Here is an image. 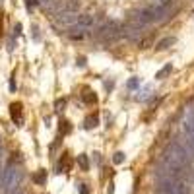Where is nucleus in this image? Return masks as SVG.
<instances>
[{"mask_svg": "<svg viewBox=\"0 0 194 194\" xmlns=\"http://www.w3.org/2000/svg\"><path fill=\"white\" fill-rule=\"evenodd\" d=\"M21 183V171L16 163H8L2 169V177H0V188L6 194H12L18 190V186Z\"/></svg>", "mask_w": 194, "mask_h": 194, "instance_id": "1", "label": "nucleus"}, {"mask_svg": "<svg viewBox=\"0 0 194 194\" xmlns=\"http://www.w3.org/2000/svg\"><path fill=\"white\" fill-rule=\"evenodd\" d=\"M123 29H124V25L120 24V21L109 19V21H105L101 27H97V31L93 35H95L97 39H103V41H114L123 35Z\"/></svg>", "mask_w": 194, "mask_h": 194, "instance_id": "2", "label": "nucleus"}, {"mask_svg": "<svg viewBox=\"0 0 194 194\" xmlns=\"http://www.w3.org/2000/svg\"><path fill=\"white\" fill-rule=\"evenodd\" d=\"M97 25V16H91V14H82L78 16V21L70 27V31H88L93 29Z\"/></svg>", "mask_w": 194, "mask_h": 194, "instance_id": "3", "label": "nucleus"}, {"mask_svg": "<svg viewBox=\"0 0 194 194\" xmlns=\"http://www.w3.org/2000/svg\"><path fill=\"white\" fill-rule=\"evenodd\" d=\"M10 117L16 123V126H24V105L19 101H14L10 105Z\"/></svg>", "mask_w": 194, "mask_h": 194, "instance_id": "4", "label": "nucleus"}, {"mask_svg": "<svg viewBox=\"0 0 194 194\" xmlns=\"http://www.w3.org/2000/svg\"><path fill=\"white\" fill-rule=\"evenodd\" d=\"M76 21H78V14H74V12H60V14H56V24L58 25L72 27Z\"/></svg>", "mask_w": 194, "mask_h": 194, "instance_id": "5", "label": "nucleus"}, {"mask_svg": "<svg viewBox=\"0 0 194 194\" xmlns=\"http://www.w3.org/2000/svg\"><path fill=\"white\" fill-rule=\"evenodd\" d=\"M72 167V161L68 153H62V157L58 159V163H56V173H68V169Z\"/></svg>", "mask_w": 194, "mask_h": 194, "instance_id": "6", "label": "nucleus"}, {"mask_svg": "<svg viewBox=\"0 0 194 194\" xmlns=\"http://www.w3.org/2000/svg\"><path fill=\"white\" fill-rule=\"evenodd\" d=\"M31 179H33V183H35V184H39V186L47 184V171H45V169H39Z\"/></svg>", "mask_w": 194, "mask_h": 194, "instance_id": "7", "label": "nucleus"}, {"mask_svg": "<svg viewBox=\"0 0 194 194\" xmlns=\"http://www.w3.org/2000/svg\"><path fill=\"white\" fill-rule=\"evenodd\" d=\"M175 37H163L159 43H157V45H155V49H157V51H165V49H169L171 45H175Z\"/></svg>", "mask_w": 194, "mask_h": 194, "instance_id": "8", "label": "nucleus"}, {"mask_svg": "<svg viewBox=\"0 0 194 194\" xmlns=\"http://www.w3.org/2000/svg\"><path fill=\"white\" fill-rule=\"evenodd\" d=\"M97 124H99V117L97 114H89V117H85V120H84V128H88V130L95 128Z\"/></svg>", "mask_w": 194, "mask_h": 194, "instance_id": "9", "label": "nucleus"}, {"mask_svg": "<svg viewBox=\"0 0 194 194\" xmlns=\"http://www.w3.org/2000/svg\"><path fill=\"white\" fill-rule=\"evenodd\" d=\"M82 99H84V103H88V105H95L97 103V95L93 91H89V89H85L82 93Z\"/></svg>", "mask_w": 194, "mask_h": 194, "instance_id": "10", "label": "nucleus"}, {"mask_svg": "<svg viewBox=\"0 0 194 194\" xmlns=\"http://www.w3.org/2000/svg\"><path fill=\"white\" fill-rule=\"evenodd\" d=\"M78 165H80L82 171H89V159H88V155H85V153L78 155Z\"/></svg>", "mask_w": 194, "mask_h": 194, "instance_id": "11", "label": "nucleus"}, {"mask_svg": "<svg viewBox=\"0 0 194 194\" xmlns=\"http://www.w3.org/2000/svg\"><path fill=\"white\" fill-rule=\"evenodd\" d=\"M171 70H173V66H171V64H165V66L155 74V78H157V80H163V78H167L171 74Z\"/></svg>", "mask_w": 194, "mask_h": 194, "instance_id": "12", "label": "nucleus"}, {"mask_svg": "<svg viewBox=\"0 0 194 194\" xmlns=\"http://www.w3.org/2000/svg\"><path fill=\"white\" fill-rule=\"evenodd\" d=\"M58 124H60V126H58V130H60V134H62V136H66V134H70V132H72V126H70V123H68L66 119H62Z\"/></svg>", "mask_w": 194, "mask_h": 194, "instance_id": "13", "label": "nucleus"}, {"mask_svg": "<svg viewBox=\"0 0 194 194\" xmlns=\"http://www.w3.org/2000/svg\"><path fill=\"white\" fill-rule=\"evenodd\" d=\"M138 45H140V49H149V47L153 45V35H148V37L140 39V41H138Z\"/></svg>", "mask_w": 194, "mask_h": 194, "instance_id": "14", "label": "nucleus"}, {"mask_svg": "<svg viewBox=\"0 0 194 194\" xmlns=\"http://www.w3.org/2000/svg\"><path fill=\"white\" fill-rule=\"evenodd\" d=\"M124 157H126V155H124L123 152H117V153L113 155V163H114V165H120V163H124Z\"/></svg>", "mask_w": 194, "mask_h": 194, "instance_id": "15", "label": "nucleus"}, {"mask_svg": "<svg viewBox=\"0 0 194 194\" xmlns=\"http://www.w3.org/2000/svg\"><path fill=\"white\" fill-rule=\"evenodd\" d=\"M149 95V88H144L142 91H138V95H136V99H138V101H144V99H146Z\"/></svg>", "mask_w": 194, "mask_h": 194, "instance_id": "16", "label": "nucleus"}, {"mask_svg": "<svg viewBox=\"0 0 194 194\" xmlns=\"http://www.w3.org/2000/svg\"><path fill=\"white\" fill-rule=\"evenodd\" d=\"M64 107H66V99H56L54 111H64Z\"/></svg>", "mask_w": 194, "mask_h": 194, "instance_id": "17", "label": "nucleus"}, {"mask_svg": "<svg viewBox=\"0 0 194 194\" xmlns=\"http://www.w3.org/2000/svg\"><path fill=\"white\" fill-rule=\"evenodd\" d=\"M128 88H130V89H136V88H138V85H140V78H132V80H128Z\"/></svg>", "mask_w": 194, "mask_h": 194, "instance_id": "18", "label": "nucleus"}, {"mask_svg": "<svg viewBox=\"0 0 194 194\" xmlns=\"http://www.w3.org/2000/svg\"><path fill=\"white\" fill-rule=\"evenodd\" d=\"M25 6H27V10H31L37 6V0H25Z\"/></svg>", "mask_w": 194, "mask_h": 194, "instance_id": "19", "label": "nucleus"}, {"mask_svg": "<svg viewBox=\"0 0 194 194\" xmlns=\"http://www.w3.org/2000/svg\"><path fill=\"white\" fill-rule=\"evenodd\" d=\"M80 194H89V188H88V184H80Z\"/></svg>", "mask_w": 194, "mask_h": 194, "instance_id": "20", "label": "nucleus"}, {"mask_svg": "<svg viewBox=\"0 0 194 194\" xmlns=\"http://www.w3.org/2000/svg\"><path fill=\"white\" fill-rule=\"evenodd\" d=\"M53 2H54V0H37V4H43L45 8H47L49 4H53Z\"/></svg>", "mask_w": 194, "mask_h": 194, "instance_id": "21", "label": "nucleus"}, {"mask_svg": "<svg viewBox=\"0 0 194 194\" xmlns=\"http://www.w3.org/2000/svg\"><path fill=\"white\" fill-rule=\"evenodd\" d=\"M78 64H80V66H85V56H78Z\"/></svg>", "mask_w": 194, "mask_h": 194, "instance_id": "22", "label": "nucleus"}, {"mask_svg": "<svg viewBox=\"0 0 194 194\" xmlns=\"http://www.w3.org/2000/svg\"><path fill=\"white\" fill-rule=\"evenodd\" d=\"M10 89L16 91V82H14V80H10Z\"/></svg>", "mask_w": 194, "mask_h": 194, "instance_id": "23", "label": "nucleus"}, {"mask_svg": "<svg viewBox=\"0 0 194 194\" xmlns=\"http://www.w3.org/2000/svg\"><path fill=\"white\" fill-rule=\"evenodd\" d=\"M12 194H24V192H21V190H19V188H18V190H16V192H12Z\"/></svg>", "mask_w": 194, "mask_h": 194, "instance_id": "24", "label": "nucleus"}, {"mask_svg": "<svg viewBox=\"0 0 194 194\" xmlns=\"http://www.w3.org/2000/svg\"><path fill=\"white\" fill-rule=\"evenodd\" d=\"M0 157H2V142H0Z\"/></svg>", "mask_w": 194, "mask_h": 194, "instance_id": "25", "label": "nucleus"}, {"mask_svg": "<svg viewBox=\"0 0 194 194\" xmlns=\"http://www.w3.org/2000/svg\"><path fill=\"white\" fill-rule=\"evenodd\" d=\"M190 136H194V132H192V134H190Z\"/></svg>", "mask_w": 194, "mask_h": 194, "instance_id": "26", "label": "nucleus"}, {"mask_svg": "<svg viewBox=\"0 0 194 194\" xmlns=\"http://www.w3.org/2000/svg\"><path fill=\"white\" fill-rule=\"evenodd\" d=\"M0 2H2V0H0Z\"/></svg>", "mask_w": 194, "mask_h": 194, "instance_id": "27", "label": "nucleus"}]
</instances>
